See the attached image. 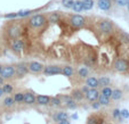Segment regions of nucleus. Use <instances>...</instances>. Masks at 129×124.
Listing matches in <instances>:
<instances>
[{"mask_svg": "<svg viewBox=\"0 0 129 124\" xmlns=\"http://www.w3.org/2000/svg\"><path fill=\"white\" fill-rule=\"evenodd\" d=\"M47 22V18L44 16L42 14H37L33 15L29 20V25L31 27H34V29H40Z\"/></svg>", "mask_w": 129, "mask_h": 124, "instance_id": "nucleus-1", "label": "nucleus"}, {"mask_svg": "<svg viewBox=\"0 0 129 124\" xmlns=\"http://www.w3.org/2000/svg\"><path fill=\"white\" fill-rule=\"evenodd\" d=\"M42 73L46 76H51V75H57V74H62V67L58 65H48L45 66L42 70Z\"/></svg>", "mask_w": 129, "mask_h": 124, "instance_id": "nucleus-2", "label": "nucleus"}, {"mask_svg": "<svg viewBox=\"0 0 129 124\" xmlns=\"http://www.w3.org/2000/svg\"><path fill=\"white\" fill-rule=\"evenodd\" d=\"M98 29L103 33H112L114 30V25L112 22H110L107 20H102L98 22Z\"/></svg>", "mask_w": 129, "mask_h": 124, "instance_id": "nucleus-3", "label": "nucleus"}, {"mask_svg": "<svg viewBox=\"0 0 129 124\" xmlns=\"http://www.w3.org/2000/svg\"><path fill=\"white\" fill-rule=\"evenodd\" d=\"M59 98H61V100H62V104H63L65 107L70 108V109H76V108L78 107V104H77V101L73 99L71 96L63 95V96H61Z\"/></svg>", "mask_w": 129, "mask_h": 124, "instance_id": "nucleus-4", "label": "nucleus"}, {"mask_svg": "<svg viewBox=\"0 0 129 124\" xmlns=\"http://www.w3.org/2000/svg\"><path fill=\"white\" fill-rule=\"evenodd\" d=\"M0 75L3 76L5 80L14 78L15 76V66L14 65H5V66H3V70H1Z\"/></svg>", "mask_w": 129, "mask_h": 124, "instance_id": "nucleus-5", "label": "nucleus"}, {"mask_svg": "<svg viewBox=\"0 0 129 124\" xmlns=\"http://www.w3.org/2000/svg\"><path fill=\"white\" fill-rule=\"evenodd\" d=\"M70 24L72 25L73 27H81L86 24V18L81 15H73L70 18Z\"/></svg>", "mask_w": 129, "mask_h": 124, "instance_id": "nucleus-6", "label": "nucleus"}, {"mask_svg": "<svg viewBox=\"0 0 129 124\" xmlns=\"http://www.w3.org/2000/svg\"><path fill=\"white\" fill-rule=\"evenodd\" d=\"M113 67H114V70L118 71V72H126L129 68V64L126 59L118 58L117 60L114 61V64H113Z\"/></svg>", "mask_w": 129, "mask_h": 124, "instance_id": "nucleus-7", "label": "nucleus"}, {"mask_svg": "<svg viewBox=\"0 0 129 124\" xmlns=\"http://www.w3.org/2000/svg\"><path fill=\"white\" fill-rule=\"evenodd\" d=\"M44 67L45 66L42 65L41 63H39V61H30V63L27 64V70H29V72H31V73H33V74L42 73Z\"/></svg>", "mask_w": 129, "mask_h": 124, "instance_id": "nucleus-8", "label": "nucleus"}, {"mask_svg": "<svg viewBox=\"0 0 129 124\" xmlns=\"http://www.w3.org/2000/svg\"><path fill=\"white\" fill-rule=\"evenodd\" d=\"M7 33L12 39H16L21 35V26L18 24H12L8 27Z\"/></svg>", "mask_w": 129, "mask_h": 124, "instance_id": "nucleus-9", "label": "nucleus"}, {"mask_svg": "<svg viewBox=\"0 0 129 124\" xmlns=\"http://www.w3.org/2000/svg\"><path fill=\"white\" fill-rule=\"evenodd\" d=\"M98 96H100V91H98L97 89H93V88H89L87 90V92L85 93V98L90 102L97 100Z\"/></svg>", "mask_w": 129, "mask_h": 124, "instance_id": "nucleus-10", "label": "nucleus"}, {"mask_svg": "<svg viewBox=\"0 0 129 124\" xmlns=\"http://www.w3.org/2000/svg\"><path fill=\"white\" fill-rule=\"evenodd\" d=\"M10 47H12V50L14 51V52H16V54H20L21 51H22V49L24 48V43H23V40L21 39H14L12 41V43H10Z\"/></svg>", "mask_w": 129, "mask_h": 124, "instance_id": "nucleus-11", "label": "nucleus"}, {"mask_svg": "<svg viewBox=\"0 0 129 124\" xmlns=\"http://www.w3.org/2000/svg\"><path fill=\"white\" fill-rule=\"evenodd\" d=\"M24 93V99H23V102H24L25 105H34L36 104V95H34L32 91H25Z\"/></svg>", "mask_w": 129, "mask_h": 124, "instance_id": "nucleus-12", "label": "nucleus"}, {"mask_svg": "<svg viewBox=\"0 0 129 124\" xmlns=\"http://www.w3.org/2000/svg\"><path fill=\"white\" fill-rule=\"evenodd\" d=\"M27 72H29V70H27V64L20 63L15 66V74H17L20 78L23 75H25Z\"/></svg>", "mask_w": 129, "mask_h": 124, "instance_id": "nucleus-13", "label": "nucleus"}, {"mask_svg": "<svg viewBox=\"0 0 129 124\" xmlns=\"http://www.w3.org/2000/svg\"><path fill=\"white\" fill-rule=\"evenodd\" d=\"M50 101V97L46 95H38L36 96V102L40 106H48Z\"/></svg>", "mask_w": 129, "mask_h": 124, "instance_id": "nucleus-14", "label": "nucleus"}, {"mask_svg": "<svg viewBox=\"0 0 129 124\" xmlns=\"http://www.w3.org/2000/svg\"><path fill=\"white\" fill-rule=\"evenodd\" d=\"M97 6L101 10L107 12L112 8V1L111 0H97Z\"/></svg>", "mask_w": 129, "mask_h": 124, "instance_id": "nucleus-15", "label": "nucleus"}, {"mask_svg": "<svg viewBox=\"0 0 129 124\" xmlns=\"http://www.w3.org/2000/svg\"><path fill=\"white\" fill-rule=\"evenodd\" d=\"M54 122H59V121H63V119H68L69 118V114L64 110H58V112L54 113L53 116H51Z\"/></svg>", "mask_w": 129, "mask_h": 124, "instance_id": "nucleus-16", "label": "nucleus"}, {"mask_svg": "<svg viewBox=\"0 0 129 124\" xmlns=\"http://www.w3.org/2000/svg\"><path fill=\"white\" fill-rule=\"evenodd\" d=\"M86 85L88 88H93V89H97L100 87L98 84V79L95 76H88L87 80H86Z\"/></svg>", "mask_w": 129, "mask_h": 124, "instance_id": "nucleus-17", "label": "nucleus"}, {"mask_svg": "<svg viewBox=\"0 0 129 124\" xmlns=\"http://www.w3.org/2000/svg\"><path fill=\"white\" fill-rule=\"evenodd\" d=\"M70 96L76 100V101H81V100L85 98V95H83V92L80 90V89H73V90L71 91Z\"/></svg>", "mask_w": 129, "mask_h": 124, "instance_id": "nucleus-18", "label": "nucleus"}, {"mask_svg": "<svg viewBox=\"0 0 129 124\" xmlns=\"http://www.w3.org/2000/svg\"><path fill=\"white\" fill-rule=\"evenodd\" d=\"M73 74H74V70H73V67H71V66H69V65L62 67V75L71 78Z\"/></svg>", "mask_w": 129, "mask_h": 124, "instance_id": "nucleus-19", "label": "nucleus"}, {"mask_svg": "<svg viewBox=\"0 0 129 124\" xmlns=\"http://www.w3.org/2000/svg\"><path fill=\"white\" fill-rule=\"evenodd\" d=\"M122 97H123V92H122V90H120V89H114V90H112V95H111V99L112 100L117 101V100L121 99Z\"/></svg>", "mask_w": 129, "mask_h": 124, "instance_id": "nucleus-20", "label": "nucleus"}, {"mask_svg": "<svg viewBox=\"0 0 129 124\" xmlns=\"http://www.w3.org/2000/svg\"><path fill=\"white\" fill-rule=\"evenodd\" d=\"M49 106H51V107H61V106H62L61 98H59V97H50Z\"/></svg>", "mask_w": 129, "mask_h": 124, "instance_id": "nucleus-21", "label": "nucleus"}, {"mask_svg": "<svg viewBox=\"0 0 129 124\" xmlns=\"http://www.w3.org/2000/svg\"><path fill=\"white\" fill-rule=\"evenodd\" d=\"M94 5V0H82V10H90L93 9Z\"/></svg>", "mask_w": 129, "mask_h": 124, "instance_id": "nucleus-22", "label": "nucleus"}, {"mask_svg": "<svg viewBox=\"0 0 129 124\" xmlns=\"http://www.w3.org/2000/svg\"><path fill=\"white\" fill-rule=\"evenodd\" d=\"M98 102L101 104V106H109L110 102H111V98L110 97H105L103 95H100L98 96Z\"/></svg>", "mask_w": 129, "mask_h": 124, "instance_id": "nucleus-23", "label": "nucleus"}, {"mask_svg": "<svg viewBox=\"0 0 129 124\" xmlns=\"http://www.w3.org/2000/svg\"><path fill=\"white\" fill-rule=\"evenodd\" d=\"M71 9H73L76 13L82 12V0H74V3H73V6Z\"/></svg>", "mask_w": 129, "mask_h": 124, "instance_id": "nucleus-24", "label": "nucleus"}, {"mask_svg": "<svg viewBox=\"0 0 129 124\" xmlns=\"http://www.w3.org/2000/svg\"><path fill=\"white\" fill-rule=\"evenodd\" d=\"M13 98H14L15 104H23V99H24V93L23 92H15L13 95Z\"/></svg>", "mask_w": 129, "mask_h": 124, "instance_id": "nucleus-25", "label": "nucleus"}, {"mask_svg": "<svg viewBox=\"0 0 129 124\" xmlns=\"http://www.w3.org/2000/svg\"><path fill=\"white\" fill-rule=\"evenodd\" d=\"M61 20V15H59V13H50V14L48 15V21L50 23H56L58 22V21Z\"/></svg>", "mask_w": 129, "mask_h": 124, "instance_id": "nucleus-26", "label": "nucleus"}, {"mask_svg": "<svg viewBox=\"0 0 129 124\" xmlns=\"http://www.w3.org/2000/svg\"><path fill=\"white\" fill-rule=\"evenodd\" d=\"M4 106L5 107H7V108H10V107H13L15 105V101H14V98L12 97V96H8V97H6L5 99H4Z\"/></svg>", "mask_w": 129, "mask_h": 124, "instance_id": "nucleus-27", "label": "nucleus"}, {"mask_svg": "<svg viewBox=\"0 0 129 124\" xmlns=\"http://www.w3.org/2000/svg\"><path fill=\"white\" fill-rule=\"evenodd\" d=\"M88 74H89V71L87 67H79L78 70V76L81 79H86L88 78Z\"/></svg>", "mask_w": 129, "mask_h": 124, "instance_id": "nucleus-28", "label": "nucleus"}, {"mask_svg": "<svg viewBox=\"0 0 129 124\" xmlns=\"http://www.w3.org/2000/svg\"><path fill=\"white\" fill-rule=\"evenodd\" d=\"M1 88H3L4 92L7 93V95H10V93H13V91H14V85L10 84V83H4Z\"/></svg>", "mask_w": 129, "mask_h": 124, "instance_id": "nucleus-29", "label": "nucleus"}, {"mask_svg": "<svg viewBox=\"0 0 129 124\" xmlns=\"http://www.w3.org/2000/svg\"><path fill=\"white\" fill-rule=\"evenodd\" d=\"M110 83H111V80H110L107 76H101L100 79H98V84H100V87H106V85H110Z\"/></svg>", "mask_w": 129, "mask_h": 124, "instance_id": "nucleus-30", "label": "nucleus"}, {"mask_svg": "<svg viewBox=\"0 0 129 124\" xmlns=\"http://www.w3.org/2000/svg\"><path fill=\"white\" fill-rule=\"evenodd\" d=\"M112 90H113V89H111V87H109V85H106V87H103L102 88V91H101V95L105 96V97H110V98H111Z\"/></svg>", "mask_w": 129, "mask_h": 124, "instance_id": "nucleus-31", "label": "nucleus"}, {"mask_svg": "<svg viewBox=\"0 0 129 124\" xmlns=\"http://www.w3.org/2000/svg\"><path fill=\"white\" fill-rule=\"evenodd\" d=\"M101 123H102L101 119L98 118L97 116H95V115H91V116L87 119V124H101Z\"/></svg>", "mask_w": 129, "mask_h": 124, "instance_id": "nucleus-32", "label": "nucleus"}, {"mask_svg": "<svg viewBox=\"0 0 129 124\" xmlns=\"http://www.w3.org/2000/svg\"><path fill=\"white\" fill-rule=\"evenodd\" d=\"M113 1L118 7H126L127 4L129 3V0H113Z\"/></svg>", "mask_w": 129, "mask_h": 124, "instance_id": "nucleus-33", "label": "nucleus"}, {"mask_svg": "<svg viewBox=\"0 0 129 124\" xmlns=\"http://www.w3.org/2000/svg\"><path fill=\"white\" fill-rule=\"evenodd\" d=\"M73 3H74V0H62V5H63L65 8H69V9L72 8Z\"/></svg>", "mask_w": 129, "mask_h": 124, "instance_id": "nucleus-34", "label": "nucleus"}, {"mask_svg": "<svg viewBox=\"0 0 129 124\" xmlns=\"http://www.w3.org/2000/svg\"><path fill=\"white\" fill-rule=\"evenodd\" d=\"M120 40H122L126 43H129V34L126 33V32H121L120 33Z\"/></svg>", "mask_w": 129, "mask_h": 124, "instance_id": "nucleus-35", "label": "nucleus"}, {"mask_svg": "<svg viewBox=\"0 0 129 124\" xmlns=\"http://www.w3.org/2000/svg\"><path fill=\"white\" fill-rule=\"evenodd\" d=\"M32 13V10H21V12H18V13H16L17 14V17H25V16H29L30 14Z\"/></svg>", "mask_w": 129, "mask_h": 124, "instance_id": "nucleus-36", "label": "nucleus"}, {"mask_svg": "<svg viewBox=\"0 0 129 124\" xmlns=\"http://www.w3.org/2000/svg\"><path fill=\"white\" fill-rule=\"evenodd\" d=\"M120 116H121V118H129V110L128 109H122L120 110Z\"/></svg>", "mask_w": 129, "mask_h": 124, "instance_id": "nucleus-37", "label": "nucleus"}, {"mask_svg": "<svg viewBox=\"0 0 129 124\" xmlns=\"http://www.w3.org/2000/svg\"><path fill=\"white\" fill-rule=\"evenodd\" d=\"M112 116L114 117V118H121V116H120V110L119 109H114L112 113Z\"/></svg>", "mask_w": 129, "mask_h": 124, "instance_id": "nucleus-38", "label": "nucleus"}, {"mask_svg": "<svg viewBox=\"0 0 129 124\" xmlns=\"http://www.w3.org/2000/svg\"><path fill=\"white\" fill-rule=\"evenodd\" d=\"M91 107H93L94 109H97V108L101 107V104L98 102V100H95V101L91 102Z\"/></svg>", "mask_w": 129, "mask_h": 124, "instance_id": "nucleus-39", "label": "nucleus"}, {"mask_svg": "<svg viewBox=\"0 0 129 124\" xmlns=\"http://www.w3.org/2000/svg\"><path fill=\"white\" fill-rule=\"evenodd\" d=\"M17 14L16 13H10V14H6L5 15V18H16Z\"/></svg>", "mask_w": 129, "mask_h": 124, "instance_id": "nucleus-40", "label": "nucleus"}, {"mask_svg": "<svg viewBox=\"0 0 129 124\" xmlns=\"http://www.w3.org/2000/svg\"><path fill=\"white\" fill-rule=\"evenodd\" d=\"M57 124H71V123H70V121H69V119H63V121L57 122Z\"/></svg>", "mask_w": 129, "mask_h": 124, "instance_id": "nucleus-41", "label": "nucleus"}, {"mask_svg": "<svg viewBox=\"0 0 129 124\" xmlns=\"http://www.w3.org/2000/svg\"><path fill=\"white\" fill-rule=\"evenodd\" d=\"M88 89H89V88H88V87H87V85H86V87H83V88H82V89H80V90H81V91H82V92H83V95H85V93H86V92H87V90H88Z\"/></svg>", "mask_w": 129, "mask_h": 124, "instance_id": "nucleus-42", "label": "nucleus"}, {"mask_svg": "<svg viewBox=\"0 0 129 124\" xmlns=\"http://www.w3.org/2000/svg\"><path fill=\"white\" fill-rule=\"evenodd\" d=\"M4 83H5V79H4L3 76L0 75V87H1V85H3Z\"/></svg>", "mask_w": 129, "mask_h": 124, "instance_id": "nucleus-43", "label": "nucleus"}, {"mask_svg": "<svg viewBox=\"0 0 129 124\" xmlns=\"http://www.w3.org/2000/svg\"><path fill=\"white\" fill-rule=\"evenodd\" d=\"M4 95H5V92H4V90H3V88L0 87V98L3 97V96H4Z\"/></svg>", "mask_w": 129, "mask_h": 124, "instance_id": "nucleus-44", "label": "nucleus"}, {"mask_svg": "<svg viewBox=\"0 0 129 124\" xmlns=\"http://www.w3.org/2000/svg\"><path fill=\"white\" fill-rule=\"evenodd\" d=\"M126 7H127V9H128V12H129V3L127 4V6H126Z\"/></svg>", "mask_w": 129, "mask_h": 124, "instance_id": "nucleus-45", "label": "nucleus"}, {"mask_svg": "<svg viewBox=\"0 0 129 124\" xmlns=\"http://www.w3.org/2000/svg\"><path fill=\"white\" fill-rule=\"evenodd\" d=\"M1 70H3V65H0V73H1Z\"/></svg>", "mask_w": 129, "mask_h": 124, "instance_id": "nucleus-46", "label": "nucleus"}, {"mask_svg": "<svg viewBox=\"0 0 129 124\" xmlns=\"http://www.w3.org/2000/svg\"><path fill=\"white\" fill-rule=\"evenodd\" d=\"M101 124H110V123H106V122H102Z\"/></svg>", "mask_w": 129, "mask_h": 124, "instance_id": "nucleus-47", "label": "nucleus"}, {"mask_svg": "<svg viewBox=\"0 0 129 124\" xmlns=\"http://www.w3.org/2000/svg\"><path fill=\"white\" fill-rule=\"evenodd\" d=\"M111 1H113V0H111Z\"/></svg>", "mask_w": 129, "mask_h": 124, "instance_id": "nucleus-48", "label": "nucleus"}]
</instances>
